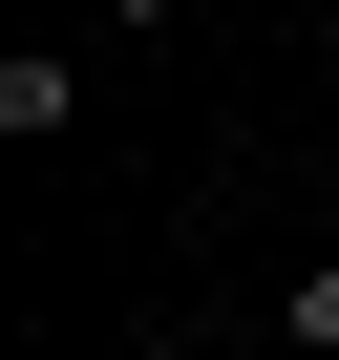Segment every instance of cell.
<instances>
[{
  "label": "cell",
  "mask_w": 339,
  "mask_h": 360,
  "mask_svg": "<svg viewBox=\"0 0 339 360\" xmlns=\"http://www.w3.org/2000/svg\"><path fill=\"white\" fill-rule=\"evenodd\" d=\"M85 127V43H22V64H0V148H64Z\"/></svg>",
  "instance_id": "1"
},
{
  "label": "cell",
  "mask_w": 339,
  "mask_h": 360,
  "mask_svg": "<svg viewBox=\"0 0 339 360\" xmlns=\"http://www.w3.org/2000/svg\"><path fill=\"white\" fill-rule=\"evenodd\" d=\"M276 360H339V255H297V276H276Z\"/></svg>",
  "instance_id": "2"
},
{
  "label": "cell",
  "mask_w": 339,
  "mask_h": 360,
  "mask_svg": "<svg viewBox=\"0 0 339 360\" xmlns=\"http://www.w3.org/2000/svg\"><path fill=\"white\" fill-rule=\"evenodd\" d=\"M106 22H170V0H106Z\"/></svg>",
  "instance_id": "3"
}]
</instances>
